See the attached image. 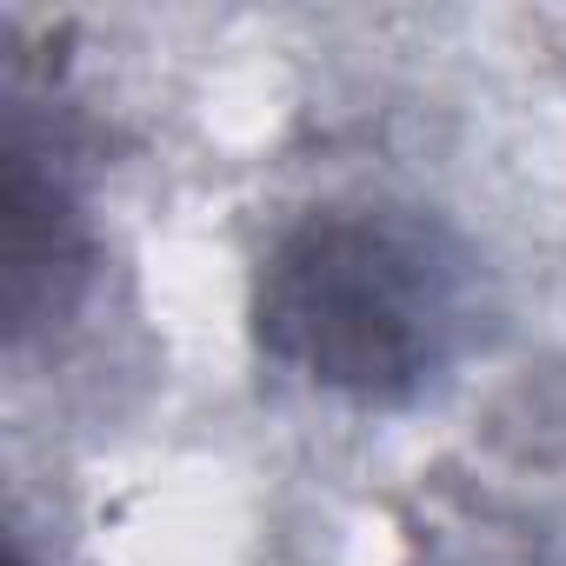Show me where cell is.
Segmentation results:
<instances>
[{"label":"cell","mask_w":566,"mask_h":566,"mask_svg":"<svg viewBox=\"0 0 566 566\" xmlns=\"http://www.w3.org/2000/svg\"><path fill=\"white\" fill-rule=\"evenodd\" d=\"M460 327L467 280L427 227L340 213L301 227L266 260V347L360 400L420 387L433 367H447Z\"/></svg>","instance_id":"obj_1"},{"label":"cell","mask_w":566,"mask_h":566,"mask_svg":"<svg viewBox=\"0 0 566 566\" xmlns=\"http://www.w3.org/2000/svg\"><path fill=\"white\" fill-rule=\"evenodd\" d=\"M14 566H21V559H14Z\"/></svg>","instance_id":"obj_2"}]
</instances>
